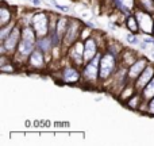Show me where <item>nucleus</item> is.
<instances>
[{"label":"nucleus","instance_id":"11","mask_svg":"<svg viewBox=\"0 0 154 146\" xmlns=\"http://www.w3.org/2000/svg\"><path fill=\"white\" fill-rule=\"evenodd\" d=\"M147 65H149V62H147V60L145 58V57H138V60H137L133 65H130V67H128V70H127L128 81H130V82L135 81V80L141 76V73L143 72L145 68H146Z\"/></svg>","mask_w":154,"mask_h":146},{"label":"nucleus","instance_id":"7","mask_svg":"<svg viewBox=\"0 0 154 146\" xmlns=\"http://www.w3.org/2000/svg\"><path fill=\"white\" fill-rule=\"evenodd\" d=\"M134 15H135L137 20H138L141 33L152 35L153 30H154V14L149 12V11L141 10V8H135Z\"/></svg>","mask_w":154,"mask_h":146},{"label":"nucleus","instance_id":"24","mask_svg":"<svg viewBox=\"0 0 154 146\" xmlns=\"http://www.w3.org/2000/svg\"><path fill=\"white\" fill-rule=\"evenodd\" d=\"M0 70H2L3 73H12V72H15L16 68L14 67V60H12V61H10V62H7V64H4V65H0Z\"/></svg>","mask_w":154,"mask_h":146},{"label":"nucleus","instance_id":"14","mask_svg":"<svg viewBox=\"0 0 154 146\" xmlns=\"http://www.w3.org/2000/svg\"><path fill=\"white\" fill-rule=\"evenodd\" d=\"M114 8L128 15V14H133L135 11L137 0H114Z\"/></svg>","mask_w":154,"mask_h":146},{"label":"nucleus","instance_id":"17","mask_svg":"<svg viewBox=\"0 0 154 146\" xmlns=\"http://www.w3.org/2000/svg\"><path fill=\"white\" fill-rule=\"evenodd\" d=\"M37 48L42 50L45 54H49L54 49V45L51 42L50 35H45V37H39L37 41Z\"/></svg>","mask_w":154,"mask_h":146},{"label":"nucleus","instance_id":"20","mask_svg":"<svg viewBox=\"0 0 154 146\" xmlns=\"http://www.w3.org/2000/svg\"><path fill=\"white\" fill-rule=\"evenodd\" d=\"M69 23L70 20L68 18H65V16H58L56 20V31L57 34L61 37V39L64 38V35L66 34V30L68 27H69Z\"/></svg>","mask_w":154,"mask_h":146},{"label":"nucleus","instance_id":"5","mask_svg":"<svg viewBox=\"0 0 154 146\" xmlns=\"http://www.w3.org/2000/svg\"><path fill=\"white\" fill-rule=\"evenodd\" d=\"M22 38V27L19 22L16 26L12 29V31L7 35L4 41H2V54H8V56H14L18 49V45L20 42Z\"/></svg>","mask_w":154,"mask_h":146},{"label":"nucleus","instance_id":"13","mask_svg":"<svg viewBox=\"0 0 154 146\" xmlns=\"http://www.w3.org/2000/svg\"><path fill=\"white\" fill-rule=\"evenodd\" d=\"M99 53V46L97 41L93 37H88L84 39V61L85 64L89 62L93 57H96Z\"/></svg>","mask_w":154,"mask_h":146},{"label":"nucleus","instance_id":"4","mask_svg":"<svg viewBox=\"0 0 154 146\" xmlns=\"http://www.w3.org/2000/svg\"><path fill=\"white\" fill-rule=\"evenodd\" d=\"M30 24L32 26V29L35 30L38 38L39 37H45V35H49L51 29V19L50 16L48 15V12H35L31 15V19H30Z\"/></svg>","mask_w":154,"mask_h":146},{"label":"nucleus","instance_id":"9","mask_svg":"<svg viewBox=\"0 0 154 146\" xmlns=\"http://www.w3.org/2000/svg\"><path fill=\"white\" fill-rule=\"evenodd\" d=\"M66 57L72 65H76L79 68H82L85 65L84 61V42L76 41L73 45H70L66 50Z\"/></svg>","mask_w":154,"mask_h":146},{"label":"nucleus","instance_id":"3","mask_svg":"<svg viewBox=\"0 0 154 146\" xmlns=\"http://www.w3.org/2000/svg\"><path fill=\"white\" fill-rule=\"evenodd\" d=\"M101 54L99 51L97 56L93 57L89 62L84 65L81 68V82L82 84H87V85H96L99 84V72H100V60H101Z\"/></svg>","mask_w":154,"mask_h":146},{"label":"nucleus","instance_id":"22","mask_svg":"<svg viewBox=\"0 0 154 146\" xmlns=\"http://www.w3.org/2000/svg\"><path fill=\"white\" fill-rule=\"evenodd\" d=\"M142 96H143V100H145V104L150 100L152 98H154V77L147 82V85L142 89Z\"/></svg>","mask_w":154,"mask_h":146},{"label":"nucleus","instance_id":"27","mask_svg":"<svg viewBox=\"0 0 154 146\" xmlns=\"http://www.w3.org/2000/svg\"><path fill=\"white\" fill-rule=\"evenodd\" d=\"M145 107H146V112H147V114L154 115V98L150 99V100L145 104Z\"/></svg>","mask_w":154,"mask_h":146},{"label":"nucleus","instance_id":"28","mask_svg":"<svg viewBox=\"0 0 154 146\" xmlns=\"http://www.w3.org/2000/svg\"><path fill=\"white\" fill-rule=\"evenodd\" d=\"M39 0H32V4H34V5H38V4H39Z\"/></svg>","mask_w":154,"mask_h":146},{"label":"nucleus","instance_id":"31","mask_svg":"<svg viewBox=\"0 0 154 146\" xmlns=\"http://www.w3.org/2000/svg\"><path fill=\"white\" fill-rule=\"evenodd\" d=\"M153 14H154V11H153Z\"/></svg>","mask_w":154,"mask_h":146},{"label":"nucleus","instance_id":"12","mask_svg":"<svg viewBox=\"0 0 154 146\" xmlns=\"http://www.w3.org/2000/svg\"><path fill=\"white\" fill-rule=\"evenodd\" d=\"M153 77H154V64H149L146 68H145L143 72L141 73V76L134 81V85H135V88H137V92H142V89L146 87L147 82H149Z\"/></svg>","mask_w":154,"mask_h":146},{"label":"nucleus","instance_id":"6","mask_svg":"<svg viewBox=\"0 0 154 146\" xmlns=\"http://www.w3.org/2000/svg\"><path fill=\"white\" fill-rule=\"evenodd\" d=\"M81 33H82V23L79 19H70V23L66 30V34L64 35L62 42H61L62 51L68 50V48H69L70 45H73L76 41H79L80 37H81Z\"/></svg>","mask_w":154,"mask_h":146},{"label":"nucleus","instance_id":"1","mask_svg":"<svg viewBox=\"0 0 154 146\" xmlns=\"http://www.w3.org/2000/svg\"><path fill=\"white\" fill-rule=\"evenodd\" d=\"M37 41L38 35L35 33V30L32 29L31 24H24L22 26V38L20 42L18 45L15 54H14V62H20V61H27L29 56L34 51V49L37 48Z\"/></svg>","mask_w":154,"mask_h":146},{"label":"nucleus","instance_id":"30","mask_svg":"<svg viewBox=\"0 0 154 146\" xmlns=\"http://www.w3.org/2000/svg\"><path fill=\"white\" fill-rule=\"evenodd\" d=\"M153 45H154V42H153Z\"/></svg>","mask_w":154,"mask_h":146},{"label":"nucleus","instance_id":"26","mask_svg":"<svg viewBox=\"0 0 154 146\" xmlns=\"http://www.w3.org/2000/svg\"><path fill=\"white\" fill-rule=\"evenodd\" d=\"M51 4H53L56 8H58L60 11H62V12H65V14L70 12V8L68 7V5H61V4H58V3H57L56 0H51Z\"/></svg>","mask_w":154,"mask_h":146},{"label":"nucleus","instance_id":"18","mask_svg":"<svg viewBox=\"0 0 154 146\" xmlns=\"http://www.w3.org/2000/svg\"><path fill=\"white\" fill-rule=\"evenodd\" d=\"M135 93H137V88H135V85H134V82H127L126 87L122 89V92L119 93V100L126 104L128 101V99L133 98Z\"/></svg>","mask_w":154,"mask_h":146},{"label":"nucleus","instance_id":"8","mask_svg":"<svg viewBox=\"0 0 154 146\" xmlns=\"http://www.w3.org/2000/svg\"><path fill=\"white\" fill-rule=\"evenodd\" d=\"M60 81L62 84H68V85H75L81 82V68L76 67V65H66L61 70H60Z\"/></svg>","mask_w":154,"mask_h":146},{"label":"nucleus","instance_id":"21","mask_svg":"<svg viewBox=\"0 0 154 146\" xmlns=\"http://www.w3.org/2000/svg\"><path fill=\"white\" fill-rule=\"evenodd\" d=\"M125 24H126V27H127L128 31L133 33V34H138V33H141L138 20H137V18H135V15H134V14H128V15L126 16Z\"/></svg>","mask_w":154,"mask_h":146},{"label":"nucleus","instance_id":"25","mask_svg":"<svg viewBox=\"0 0 154 146\" xmlns=\"http://www.w3.org/2000/svg\"><path fill=\"white\" fill-rule=\"evenodd\" d=\"M126 41H127L130 45H138V37H137V34H133V33H130V34L126 37Z\"/></svg>","mask_w":154,"mask_h":146},{"label":"nucleus","instance_id":"16","mask_svg":"<svg viewBox=\"0 0 154 146\" xmlns=\"http://www.w3.org/2000/svg\"><path fill=\"white\" fill-rule=\"evenodd\" d=\"M138 57L139 56L134 50H123L119 56V62L122 65H125V67L128 68L130 65H133L134 62L138 60Z\"/></svg>","mask_w":154,"mask_h":146},{"label":"nucleus","instance_id":"15","mask_svg":"<svg viewBox=\"0 0 154 146\" xmlns=\"http://www.w3.org/2000/svg\"><path fill=\"white\" fill-rule=\"evenodd\" d=\"M12 18H14L12 8L8 7L5 2H3L2 5H0V29L10 24L12 22Z\"/></svg>","mask_w":154,"mask_h":146},{"label":"nucleus","instance_id":"29","mask_svg":"<svg viewBox=\"0 0 154 146\" xmlns=\"http://www.w3.org/2000/svg\"><path fill=\"white\" fill-rule=\"evenodd\" d=\"M153 35H154V30H153Z\"/></svg>","mask_w":154,"mask_h":146},{"label":"nucleus","instance_id":"19","mask_svg":"<svg viewBox=\"0 0 154 146\" xmlns=\"http://www.w3.org/2000/svg\"><path fill=\"white\" fill-rule=\"evenodd\" d=\"M126 106L131 110H142V107H145V100L141 92H137L133 98L128 99V101L126 103Z\"/></svg>","mask_w":154,"mask_h":146},{"label":"nucleus","instance_id":"10","mask_svg":"<svg viewBox=\"0 0 154 146\" xmlns=\"http://www.w3.org/2000/svg\"><path fill=\"white\" fill-rule=\"evenodd\" d=\"M27 67L32 70H42L46 67V60H45V53L42 50H39L38 48L34 49L31 54L29 56L26 61Z\"/></svg>","mask_w":154,"mask_h":146},{"label":"nucleus","instance_id":"23","mask_svg":"<svg viewBox=\"0 0 154 146\" xmlns=\"http://www.w3.org/2000/svg\"><path fill=\"white\" fill-rule=\"evenodd\" d=\"M137 8H141V10L153 12L154 11V0H137Z\"/></svg>","mask_w":154,"mask_h":146},{"label":"nucleus","instance_id":"2","mask_svg":"<svg viewBox=\"0 0 154 146\" xmlns=\"http://www.w3.org/2000/svg\"><path fill=\"white\" fill-rule=\"evenodd\" d=\"M119 56L112 53L111 50L107 49L103 54H101L100 60V72H99V82H104L107 80H111L114 73L116 72L120 62H118Z\"/></svg>","mask_w":154,"mask_h":146}]
</instances>
